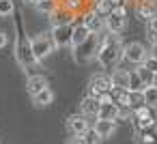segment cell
Listing matches in <instances>:
<instances>
[{
    "label": "cell",
    "instance_id": "37",
    "mask_svg": "<svg viewBox=\"0 0 157 144\" xmlns=\"http://www.w3.org/2000/svg\"><path fill=\"white\" fill-rule=\"evenodd\" d=\"M24 2H26V5H33V7H35V5H37V0H24Z\"/></svg>",
    "mask_w": 157,
    "mask_h": 144
},
{
    "label": "cell",
    "instance_id": "29",
    "mask_svg": "<svg viewBox=\"0 0 157 144\" xmlns=\"http://www.w3.org/2000/svg\"><path fill=\"white\" fill-rule=\"evenodd\" d=\"M146 35H157V15L146 20Z\"/></svg>",
    "mask_w": 157,
    "mask_h": 144
},
{
    "label": "cell",
    "instance_id": "14",
    "mask_svg": "<svg viewBox=\"0 0 157 144\" xmlns=\"http://www.w3.org/2000/svg\"><path fill=\"white\" fill-rule=\"evenodd\" d=\"M67 129L73 135H82L88 129V118L86 116H69L67 118Z\"/></svg>",
    "mask_w": 157,
    "mask_h": 144
},
{
    "label": "cell",
    "instance_id": "36",
    "mask_svg": "<svg viewBox=\"0 0 157 144\" xmlns=\"http://www.w3.org/2000/svg\"><path fill=\"white\" fill-rule=\"evenodd\" d=\"M151 86H157V71L153 73V84H151Z\"/></svg>",
    "mask_w": 157,
    "mask_h": 144
},
{
    "label": "cell",
    "instance_id": "11",
    "mask_svg": "<svg viewBox=\"0 0 157 144\" xmlns=\"http://www.w3.org/2000/svg\"><path fill=\"white\" fill-rule=\"evenodd\" d=\"M45 88H48V78L41 75V73L30 75V78L26 80V90H28L30 97H35L37 93H41V90H45Z\"/></svg>",
    "mask_w": 157,
    "mask_h": 144
},
{
    "label": "cell",
    "instance_id": "35",
    "mask_svg": "<svg viewBox=\"0 0 157 144\" xmlns=\"http://www.w3.org/2000/svg\"><path fill=\"white\" fill-rule=\"evenodd\" d=\"M148 54H151V56H153V58H157V43H155V45H153V47H151V52H148Z\"/></svg>",
    "mask_w": 157,
    "mask_h": 144
},
{
    "label": "cell",
    "instance_id": "6",
    "mask_svg": "<svg viewBox=\"0 0 157 144\" xmlns=\"http://www.w3.org/2000/svg\"><path fill=\"white\" fill-rule=\"evenodd\" d=\"M123 58L131 65H142L148 58V50L140 43V41H131L123 47Z\"/></svg>",
    "mask_w": 157,
    "mask_h": 144
},
{
    "label": "cell",
    "instance_id": "3",
    "mask_svg": "<svg viewBox=\"0 0 157 144\" xmlns=\"http://www.w3.org/2000/svg\"><path fill=\"white\" fill-rule=\"evenodd\" d=\"M73 60L78 65H88L93 58H97V50H99V35H88L86 41H82L80 45H73Z\"/></svg>",
    "mask_w": 157,
    "mask_h": 144
},
{
    "label": "cell",
    "instance_id": "32",
    "mask_svg": "<svg viewBox=\"0 0 157 144\" xmlns=\"http://www.w3.org/2000/svg\"><path fill=\"white\" fill-rule=\"evenodd\" d=\"M108 2H110V7H112V11H114V9H123L127 0H108Z\"/></svg>",
    "mask_w": 157,
    "mask_h": 144
},
{
    "label": "cell",
    "instance_id": "16",
    "mask_svg": "<svg viewBox=\"0 0 157 144\" xmlns=\"http://www.w3.org/2000/svg\"><path fill=\"white\" fill-rule=\"evenodd\" d=\"M110 80H112V86H116V88H127V84H129V71L116 67V69L112 71Z\"/></svg>",
    "mask_w": 157,
    "mask_h": 144
},
{
    "label": "cell",
    "instance_id": "30",
    "mask_svg": "<svg viewBox=\"0 0 157 144\" xmlns=\"http://www.w3.org/2000/svg\"><path fill=\"white\" fill-rule=\"evenodd\" d=\"M131 116H133V110H131L129 105L121 103V105H118V118H131Z\"/></svg>",
    "mask_w": 157,
    "mask_h": 144
},
{
    "label": "cell",
    "instance_id": "7",
    "mask_svg": "<svg viewBox=\"0 0 157 144\" xmlns=\"http://www.w3.org/2000/svg\"><path fill=\"white\" fill-rule=\"evenodd\" d=\"M52 39L56 43V47H71V35H73V22L69 24H58L52 28Z\"/></svg>",
    "mask_w": 157,
    "mask_h": 144
},
{
    "label": "cell",
    "instance_id": "20",
    "mask_svg": "<svg viewBox=\"0 0 157 144\" xmlns=\"http://www.w3.org/2000/svg\"><path fill=\"white\" fill-rule=\"evenodd\" d=\"M146 86H144V80L142 75L138 73V69L129 71V84H127V90H133V93H142Z\"/></svg>",
    "mask_w": 157,
    "mask_h": 144
},
{
    "label": "cell",
    "instance_id": "4",
    "mask_svg": "<svg viewBox=\"0 0 157 144\" xmlns=\"http://www.w3.org/2000/svg\"><path fill=\"white\" fill-rule=\"evenodd\" d=\"M30 45H33V54H35V58L39 63L45 60L52 52H56V43H54V39H52L50 32H41L35 39H30Z\"/></svg>",
    "mask_w": 157,
    "mask_h": 144
},
{
    "label": "cell",
    "instance_id": "19",
    "mask_svg": "<svg viewBox=\"0 0 157 144\" xmlns=\"http://www.w3.org/2000/svg\"><path fill=\"white\" fill-rule=\"evenodd\" d=\"M58 7H60L58 0H37V5H35L37 13H41V15H52Z\"/></svg>",
    "mask_w": 157,
    "mask_h": 144
},
{
    "label": "cell",
    "instance_id": "33",
    "mask_svg": "<svg viewBox=\"0 0 157 144\" xmlns=\"http://www.w3.org/2000/svg\"><path fill=\"white\" fill-rule=\"evenodd\" d=\"M7 43H9V37H7V32H5V30H0V50H2Z\"/></svg>",
    "mask_w": 157,
    "mask_h": 144
},
{
    "label": "cell",
    "instance_id": "5",
    "mask_svg": "<svg viewBox=\"0 0 157 144\" xmlns=\"http://www.w3.org/2000/svg\"><path fill=\"white\" fill-rule=\"evenodd\" d=\"M127 28V11L125 7L123 9H114L105 15V30L112 32V35H121L123 30Z\"/></svg>",
    "mask_w": 157,
    "mask_h": 144
},
{
    "label": "cell",
    "instance_id": "17",
    "mask_svg": "<svg viewBox=\"0 0 157 144\" xmlns=\"http://www.w3.org/2000/svg\"><path fill=\"white\" fill-rule=\"evenodd\" d=\"M50 17H52V24H54V26L73 22V13H71V11H67L65 7H58V9H56V11H54V13L50 15Z\"/></svg>",
    "mask_w": 157,
    "mask_h": 144
},
{
    "label": "cell",
    "instance_id": "31",
    "mask_svg": "<svg viewBox=\"0 0 157 144\" xmlns=\"http://www.w3.org/2000/svg\"><path fill=\"white\" fill-rule=\"evenodd\" d=\"M142 67H144V69H148L151 73H155V71H157V58H153V56L148 54V58L142 63Z\"/></svg>",
    "mask_w": 157,
    "mask_h": 144
},
{
    "label": "cell",
    "instance_id": "23",
    "mask_svg": "<svg viewBox=\"0 0 157 144\" xmlns=\"http://www.w3.org/2000/svg\"><path fill=\"white\" fill-rule=\"evenodd\" d=\"M127 105H129L131 110H138V108H142V105H144V97H142V93H133V90H129Z\"/></svg>",
    "mask_w": 157,
    "mask_h": 144
},
{
    "label": "cell",
    "instance_id": "1",
    "mask_svg": "<svg viewBox=\"0 0 157 144\" xmlns=\"http://www.w3.org/2000/svg\"><path fill=\"white\" fill-rule=\"evenodd\" d=\"M15 30H17V35H15V47H13L15 60H17V65L22 67V71H24L28 78H30V75H37V73H39V60H37L35 54H33L30 37L24 32V22H22V20L15 22Z\"/></svg>",
    "mask_w": 157,
    "mask_h": 144
},
{
    "label": "cell",
    "instance_id": "21",
    "mask_svg": "<svg viewBox=\"0 0 157 144\" xmlns=\"http://www.w3.org/2000/svg\"><path fill=\"white\" fill-rule=\"evenodd\" d=\"M54 101V93L50 90V86L45 88V90H41V93H37L35 97H33V103L35 105H39V108H45V105H50Z\"/></svg>",
    "mask_w": 157,
    "mask_h": 144
},
{
    "label": "cell",
    "instance_id": "24",
    "mask_svg": "<svg viewBox=\"0 0 157 144\" xmlns=\"http://www.w3.org/2000/svg\"><path fill=\"white\" fill-rule=\"evenodd\" d=\"M95 13H99L103 20H105V15L112 11V7H110V2H108V0H95V9H93Z\"/></svg>",
    "mask_w": 157,
    "mask_h": 144
},
{
    "label": "cell",
    "instance_id": "25",
    "mask_svg": "<svg viewBox=\"0 0 157 144\" xmlns=\"http://www.w3.org/2000/svg\"><path fill=\"white\" fill-rule=\"evenodd\" d=\"M13 11H15V5H13V0H0V17L13 15Z\"/></svg>",
    "mask_w": 157,
    "mask_h": 144
},
{
    "label": "cell",
    "instance_id": "8",
    "mask_svg": "<svg viewBox=\"0 0 157 144\" xmlns=\"http://www.w3.org/2000/svg\"><path fill=\"white\" fill-rule=\"evenodd\" d=\"M88 88H90L93 97H101L103 93H108V90L112 88V80H110V75H105V73H95V75H90V80H88Z\"/></svg>",
    "mask_w": 157,
    "mask_h": 144
},
{
    "label": "cell",
    "instance_id": "2",
    "mask_svg": "<svg viewBox=\"0 0 157 144\" xmlns=\"http://www.w3.org/2000/svg\"><path fill=\"white\" fill-rule=\"evenodd\" d=\"M123 41L121 35L108 32L103 39H99V50H97V60L103 69H116L118 63L123 60Z\"/></svg>",
    "mask_w": 157,
    "mask_h": 144
},
{
    "label": "cell",
    "instance_id": "18",
    "mask_svg": "<svg viewBox=\"0 0 157 144\" xmlns=\"http://www.w3.org/2000/svg\"><path fill=\"white\" fill-rule=\"evenodd\" d=\"M90 35V30L84 26V24H73V35H71V47L73 45H80L82 41H86Z\"/></svg>",
    "mask_w": 157,
    "mask_h": 144
},
{
    "label": "cell",
    "instance_id": "26",
    "mask_svg": "<svg viewBox=\"0 0 157 144\" xmlns=\"http://www.w3.org/2000/svg\"><path fill=\"white\" fill-rule=\"evenodd\" d=\"M82 140H84V144H99V142H101V138L97 135V131L90 129V127L82 133Z\"/></svg>",
    "mask_w": 157,
    "mask_h": 144
},
{
    "label": "cell",
    "instance_id": "22",
    "mask_svg": "<svg viewBox=\"0 0 157 144\" xmlns=\"http://www.w3.org/2000/svg\"><path fill=\"white\" fill-rule=\"evenodd\" d=\"M142 97H144V105L157 108V86H146L142 90Z\"/></svg>",
    "mask_w": 157,
    "mask_h": 144
},
{
    "label": "cell",
    "instance_id": "27",
    "mask_svg": "<svg viewBox=\"0 0 157 144\" xmlns=\"http://www.w3.org/2000/svg\"><path fill=\"white\" fill-rule=\"evenodd\" d=\"M84 2H86V0H63V7H65L67 11L75 13V11H80V9L84 7Z\"/></svg>",
    "mask_w": 157,
    "mask_h": 144
},
{
    "label": "cell",
    "instance_id": "10",
    "mask_svg": "<svg viewBox=\"0 0 157 144\" xmlns=\"http://www.w3.org/2000/svg\"><path fill=\"white\" fill-rule=\"evenodd\" d=\"M136 15L142 20L157 15V0H136Z\"/></svg>",
    "mask_w": 157,
    "mask_h": 144
},
{
    "label": "cell",
    "instance_id": "28",
    "mask_svg": "<svg viewBox=\"0 0 157 144\" xmlns=\"http://www.w3.org/2000/svg\"><path fill=\"white\" fill-rule=\"evenodd\" d=\"M138 73L142 75V80H144V86H151V84H153V73H151L148 69H144V67L140 65V69H138Z\"/></svg>",
    "mask_w": 157,
    "mask_h": 144
},
{
    "label": "cell",
    "instance_id": "12",
    "mask_svg": "<svg viewBox=\"0 0 157 144\" xmlns=\"http://www.w3.org/2000/svg\"><path fill=\"white\" fill-rule=\"evenodd\" d=\"M93 129L97 131V135L101 140L103 138H110V135L116 133V120H101V118H97L95 125H93Z\"/></svg>",
    "mask_w": 157,
    "mask_h": 144
},
{
    "label": "cell",
    "instance_id": "15",
    "mask_svg": "<svg viewBox=\"0 0 157 144\" xmlns=\"http://www.w3.org/2000/svg\"><path fill=\"white\" fill-rule=\"evenodd\" d=\"M97 118H101V120H118V103H101Z\"/></svg>",
    "mask_w": 157,
    "mask_h": 144
},
{
    "label": "cell",
    "instance_id": "9",
    "mask_svg": "<svg viewBox=\"0 0 157 144\" xmlns=\"http://www.w3.org/2000/svg\"><path fill=\"white\" fill-rule=\"evenodd\" d=\"M82 24L93 32V35H99V32H103L105 30V20L99 15V13H95V11H88V13H84V20H82Z\"/></svg>",
    "mask_w": 157,
    "mask_h": 144
},
{
    "label": "cell",
    "instance_id": "13",
    "mask_svg": "<svg viewBox=\"0 0 157 144\" xmlns=\"http://www.w3.org/2000/svg\"><path fill=\"white\" fill-rule=\"evenodd\" d=\"M99 105H101V101L97 99V97H84L82 99V103H80V110H82V116H97L99 114Z\"/></svg>",
    "mask_w": 157,
    "mask_h": 144
},
{
    "label": "cell",
    "instance_id": "34",
    "mask_svg": "<svg viewBox=\"0 0 157 144\" xmlns=\"http://www.w3.org/2000/svg\"><path fill=\"white\" fill-rule=\"evenodd\" d=\"M67 144H84V140H82V135H75V138H71Z\"/></svg>",
    "mask_w": 157,
    "mask_h": 144
}]
</instances>
